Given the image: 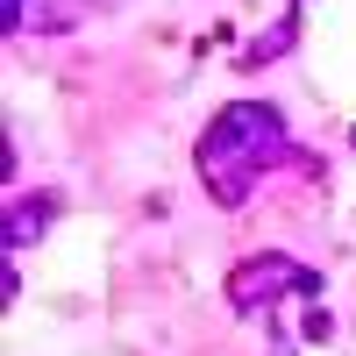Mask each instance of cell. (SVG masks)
I'll return each mask as SVG.
<instances>
[{
	"instance_id": "6da1fadb",
	"label": "cell",
	"mask_w": 356,
	"mask_h": 356,
	"mask_svg": "<svg viewBox=\"0 0 356 356\" xmlns=\"http://www.w3.org/2000/svg\"><path fill=\"white\" fill-rule=\"evenodd\" d=\"M278 157H285V114L271 100H228L200 129V186L214 207H243Z\"/></svg>"
},
{
	"instance_id": "7a4b0ae2",
	"label": "cell",
	"mask_w": 356,
	"mask_h": 356,
	"mask_svg": "<svg viewBox=\"0 0 356 356\" xmlns=\"http://www.w3.org/2000/svg\"><path fill=\"white\" fill-rule=\"evenodd\" d=\"M285 300H321V278L307 271L300 257L264 250V257H243V264L228 271V307L243 314V321H271Z\"/></svg>"
},
{
	"instance_id": "3957f363",
	"label": "cell",
	"mask_w": 356,
	"mask_h": 356,
	"mask_svg": "<svg viewBox=\"0 0 356 356\" xmlns=\"http://www.w3.org/2000/svg\"><path fill=\"white\" fill-rule=\"evenodd\" d=\"M36 214H50V200H29V207L15 200V207H8V257H15L22 243H36V235H43V221H36Z\"/></svg>"
},
{
	"instance_id": "277c9868",
	"label": "cell",
	"mask_w": 356,
	"mask_h": 356,
	"mask_svg": "<svg viewBox=\"0 0 356 356\" xmlns=\"http://www.w3.org/2000/svg\"><path fill=\"white\" fill-rule=\"evenodd\" d=\"M22 22H29V0H0V29L8 36H22Z\"/></svg>"
},
{
	"instance_id": "5b68a950",
	"label": "cell",
	"mask_w": 356,
	"mask_h": 356,
	"mask_svg": "<svg viewBox=\"0 0 356 356\" xmlns=\"http://www.w3.org/2000/svg\"><path fill=\"white\" fill-rule=\"evenodd\" d=\"M93 8H122V0H93Z\"/></svg>"
},
{
	"instance_id": "8992f818",
	"label": "cell",
	"mask_w": 356,
	"mask_h": 356,
	"mask_svg": "<svg viewBox=\"0 0 356 356\" xmlns=\"http://www.w3.org/2000/svg\"><path fill=\"white\" fill-rule=\"evenodd\" d=\"M349 150H356V129H349Z\"/></svg>"
}]
</instances>
